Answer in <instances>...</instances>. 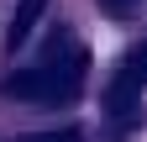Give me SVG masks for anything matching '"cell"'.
I'll return each mask as SVG.
<instances>
[{"label": "cell", "instance_id": "7a4b0ae2", "mask_svg": "<svg viewBox=\"0 0 147 142\" xmlns=\"http://www.w3.org/2000/svg\"><path fill=\"white\" fill-rule=\"evenodd\" d=\"M142 84H147V47L137 42V47L116 63V74H110L105 111L116 116V121H131V116H137V105H142Z\"/></svg>", "mask_w": 147, "mask_h": 142}, {"label": "cell", "instance_id": "6da1fadb", "mask_svg": "<svg viewBox=\"0 0 147 142\" xmlns=\"http://www.w3.org/2000/svg\"><path fill=\"white\" fill-rule=\"evenodd\" d=\"M84 68H89V53L74 42V37H53V47L37 58L32 68L11 74L0 90L16 95V100H42V105H63L84 90Z\"/></svg>", "mask_w": 147, "mask_h": 142}, {"label": "cell", "instance_id": "5b68a950", "mask_svg": "<svg viewBox=\"0 0 147 142\" xmlns=\"http://www.w3.org/2000/svg\"><path fill=\"white\" fill-rule=\"evenodd\" d=\"M137 5H142V0H100V11H105V16H131Z\"/></svg>", "mask_w": 147, "mask_h": 142}, {"label": "cell", "instance_id": "3957f363", "mask_svg": "<svg viewBox=\"0 0 147 142\" xmlns=\"http://www.w3.org/2000/svg\"><path fill=\"white\" fill-rule=\"evenodd\" d=\"M42 11H47V0H21L16 5V16H11V32H5V47L16 53L32 32H37V21H42Z\"/></svg>", "mask_w": 147, "mask_h": 142}, {"label": "cell", "instance_id": "277c9868", "mask_svg": "<svg viewBox=\"0 0 147 142\" xmlns=\"http://www.w3.org/2000/svg\"><path fill=\"white\" fill-rule=\"evenodd\" d=\"M16 142H79V126H53V132H26Z\"/></svg>", "mask_w": 147, "mask_h": 142}]
</instances>
